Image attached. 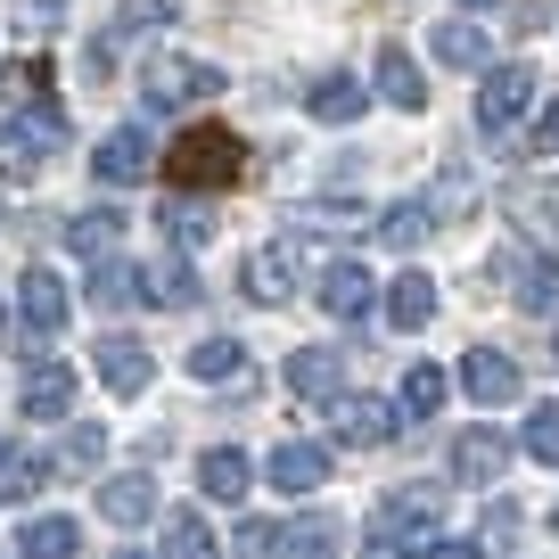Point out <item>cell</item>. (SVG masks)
<instances>
[{
  "label": "cell",
  "instance_id": "cell-1",
  "mask_svg": "<svg viewBox=\"0 0 559 559\" xmlns=\"http://www.w3.org/2000/svg\"><path fill=\"white\" fill-rule=\"evenodd\" d=\"M165 181H174L181 198H198V190H239V181H247V140L223 132V123H190V132L165 148Z\"/></svg>",
  "mask_w": 559,
  "mask_h": 559
},
{
  "label": "cell",
  "instance_id": "cell-2",
  "mask_svg": "<svg viewBox=\"0 0 559 559\" xmlns=\"http://www.w3.org/2000/svg\"><path fill=\"white\" fill-rule=\"evenodd\" d=\"M58 140H67V123H58V107H34V116H9L0 123V181H34L41 157H58Z\"/></svg>",
  "mask_w": 559,
  "mask_h": 559
},
{
  "label": "cell",
  "instance_id": "cell-3",
  "mask_svg": "<svg viewBox=\"0 0 559 559\" xmlns=\"http://www.w3.org/2000/svg\"><path fill=\"white\" fill-rule=\"evenodd\" d=\"M140 99L157 107V116H174V107H198V99H223V67H206V58H148V74H140Z\"/></svg>",
  "mask_w": 559,
  "mask_h": 559
},
{
  "label": "cell",
  "instance_id": "cell-4",
  "mask_svg": "<svg viewBox=\"0 0 559 559\" xmlns=\"http://www.w3.org/2000/svg\"><path fill=\"white\" fill-rule=\"evenodd\" d=\"M535 83H543V74H535V67H519V58H510V67H486V83H477V132L502 140L510 123L535 107Z\"/></svg>",
  "mask_w": 559,
  "mask_h": 559
},
{
  "label": "cell",
  "instance_id": "cell-5",
  "mask_svg": "<svg viewBox=\"0 0 559 559\" xmlns=\"http://www.w3.org/2000/svg\"><path fill=\"white\" fill-rule=\"evenodd\" d=\"M91 174L107 181V190H132V181H148V174H165V157L148 148V132L140 123H116V132L91 148Z\"/></svg>",
  "mask_w": 559,
  "mask_h": 559
},
{
  "label": "cell",
  "instance_id": "cell-6",
  "mask_svg": "<svg viewBox=\"0 0 559 559\" xmlns=\"http://www.w3.org/2000/svg\"><path fill=\"white\" fill-rule=\"evenodd\" d=\"M502 288H510V305L535 313V321L559 313V263L535 255V247H510V255H502Z\"/></svg>",
  "mask_w": 559,
  "mask_h": 559
},
{
  "label": "cell",
  "instance_id": "cell-7",
  "mask_svg": "<svg viewBox=\"0 0 559 559\" xmlns=\"http://www.w3.org/2000/svg\"><path fill=\"white\" fill-rule=\"evenodd\" d=\"M370 535H386V543H428L437 535V493L428 486H395L379 502V526H370Z\"/></svg>",
  "mask_w": 559,
  "mask_h": 559
},
{
  "label": "cell",
  "instance_id": "cell-8",
  "mask_svg": "<svg viewBox=\"0 0 559 559\" xmlns=\"http://www.w3.org/2000/svg\"><path fill=\"white\" fill-rule=\"evenodd\" d=\"M17 313H25V330H34V337H58V330H67V313H74L67 280H58V272H41V263H34V272L17 280Z\"/></svg>",
  "mask_w": 559,
  "mask_h": 559
},
{
  "label": "cell",
  "instance_id": "cell-9",
  "mask_svg": "<svg viewBox=\"0 0 559 559\" xmlns=\"http://www.w3.org/2000/svg\"><path fill=\"white\" fill-rule=\"evenodd\" d=\"M337 386H346V354H330V346L288 354V395L297 403H337Z\"/></svg>",
  "mask_w": 559,
  "mask_h": 559
},
{
  "label": "cell",
  "instance_id": "cell-10",
  "mask_svg": "<svg viewBox=\"0 0 559 559\" xmlns=\"http://www.w3.org/2000/svg\"><path fill=\"white\" fill-rule=\"evenodd\" d=\"M461 386H469L477 403H519V395H526V370L510 362V354L477 346V354H461Z\"/></svg>",
  "mask_w": 559,
  "mask_h": 559
},
{
  "label": "cell",
  "instance_id": "cell-11",
  "mask_svg": "<svg viewBox=\"0 0 559 559\" xmlns=\"http://www.w3.org/2000/svg\"><path fill=\"white\" fill-rule=\"evenodd\" d=\"M17 403H25V419H67L74 412V362H25Z\"/></svg>",
  "mask_w": 559,
  "mask_h": 559
},
{
  "label": "cell",
  "instance_id": "cell-12",
  "mask_svg": "<svg viewBox=\"0 0 559 559\" xmlns=\"http://www.w3.org/2000/svg\"><path fill=\"white\" fill-rule=\"evenodd\" d=\"M370 83H379V99H386V107H403V116H419V107H428V83H419V58L403 50V41H386V50H379Z\"/></svg>",
  "mask_w": 559,
  "mask_h": 559
},
{
  "label": "cell",
  "instance_id": "cell-13",
  "mask_svg": "<svg viewBox=\"0 0 559 559\" xmlns=\"http://www.w3.org/2000/svg\"><path fill=\"white\" fill-rule=\"evenodd\" d=\"M337 444H346V453H379V444H395V412L370 403V395H354L346 412H337Z\"/></svg>",
  "mask_w": 559,
  "mask_h": 559
},
{
  "label": "cell",
  "instance_id": "cell-14",
  "mask_svg": "<svg viewBox=\"0 0 559 559\" xmlns=\"http://www.w3.org/2000/svg\"><path fill=\"white\" fill-rule=\"evenodd\" d=\"M239 280H247V297H255V305H288V288H297V255H288V247H255Z\"/></svg>",
  "mask_w": 559,
  "mask_h": 559
},
{
  "label": "cell",
  "instance_id": "cell-15",
  "mask_svg": "<svg viewBox=\"0 0 559 559\" xmlns=\"http://www.w3.org/2000/svg\"><path fill=\"white\" fill-rule=\"evenodd\" d=\"M502 469H510V437H493V428H469L453 444V477H469V486H493Z\"/></svg>",
  "mask_w": 559,
  "mask_h": 559
},
{
  "label": "cell",
  "instance_id": "cell-16",
  "mask_svg": "<svg viewBox=\"0 0 559 559\" xmlns=\"http://www.w3.org/2000/svg\"><path fill=\"white\" fill-rule=\"evenodd\" d=\"M370 297H379V288H370V272H362V263H330V272H321V313L362 321V313H370Z\"/></svg>",
  "mask_w": 559,
  "mask_h": 559
},
{
  "label": "cell",
  "instance_id": "cell-17",
  "mask_svg": "<svg viewBox=\"0 0 559 559\" xmlns=\"http://www.w3.org/2000/svg\"><path fill=\"white\" fill-rule=\"evenodd\" d=\"M91 362H99L107 395H140V386H148V346H140V337H107Z\"/></svg>",
  "mask_w": 559,
  "mask_h": 559
},
{
  "label": "cell",
  "instance_id": "cell-18",
  "mask_svg": "<svg viewBox=\"0 0 559 559\" xmlns=\"http://www.w3.org/2000/svg\"><path fill=\"white\" fill-rule=\"evenodd\" d=\"M321 477H330V453H321V444H280L272 453V486L280 493H321Z\"/></svg>",
  "mask_w": 559,
  "mask_h": 559
},
{
  "label": "cell",
  "instance_id": "cell-19",
  "mask_svg": "<svg viewBox=\"0 0 559 559\" xmlns=\"http://www.w3.org/2000/svg\"><path fill=\"white\" fill-rule=\"evenodd\" d=\"M305 107H313L321 123H354L370 107V91L354 83V74H313V91H305Z\"/></svg>",
  "mask_w": 559,
  "mask_h": 559
},
{
  "label": "cell",
  "instance_id": "cell-20",
  "mask_svg": "<svg viewBox=\"0 0 559 559\" xmlns=\"http://www.w3.org/2000/svg\"><path fill=\"white\" fill-rule=\"evenodd\" d=\"M99 519H116V526L157 519V486H148V477H107L99 486Z\"/></svg>",
  "mask_w": 559,
  "mask_h": 559
},
{
  "label": "cell",
  "instance_id": "cell-21",
  "mask_svg": "<svg viewBox=\"0 0 559 559\" xmlns=\"http://www.w3.org/2000/svg\"><path fill=\"white\" fill-rule=\"evenodd\" d=\"M428 313H437V280L403 272L395 288H386V321H395V330H428Z\"/></svg>",
  "mask_w": 559,
  "mask_h": 559
},
{
  "label": "cell",
  "instance_id": "cell-22",
  "mask_svg": "<svg viewBox=\"0 0 559 559\" xmlns=\"http://www.w3.org/2000/svg\"><path fill=\"white\" fill-rule=\"evenodd\" d=\"M247 477H255V469H247V453H239V444H214V453L198 461V486H206L214 502H239V493H247Z\"/></svg>",
  "mask_w": 559,
  "mask_h": 559
},
{
  "label": "cell",
  "instance_id": "cell-23",
  "mask_svg": "<svg viewBox=\"0 0 559 559\" xmlns=\"http://www.w3.org/2000/svg\"><path fill=\"white\" fill-rule=\"evenodd\" d=\"M190 370L206 386H247V346H239V337H206V346L190 354Z\"/></svg>",
  "mask_w": 559,
  "mask_h": 559
},
{
  "label": "cell",
  "instance_id": "cell-24",
  "mask_svg": "<svg viewBox=\"0 0 559 559\" xmlns=\"http://www.w3.org/2000/svg\"><path fill=\"white\" fill-rule=\"evenodd\" d=\"M91 305H107V313L148 305V272H132V263H99V272H91Z\"/></svg>",
  "mask_w": 559,
  "mask_h": 559
},
{
  "label": "cell",
  "instance_id": "cell-25",
  "mask_svg": "<svg viewBox=\"0 0 559 559\" xmlns=\"http://www.w3.org/2000/svg\"><path fill=\"white\" fill-rule=\"evenodd\" d=\"M123 239V214L116 206H91V214H74V223H67V247H74V255H99L107 263V247H116Z\"/></svg>",
  "mask_w": 559,
  "mask_h": 559
},
{
  "label": "cell",
  "instance_id": "cell-26",
  "mask_svg": "<svg viewBox=\"0 0 559 559\" xmlns=\"http://www.w3.org/2000/svg\"><path fill=\"white\" fill-rule=\"evenodd\" d=\"M74 543H83V526H74V519H34L17 535V559H74Z\"/></svg>",
  "mask_w": 559,
  "mask_h": 559
},
{
  "label": "cell",
  "instance_id": "cell-27",
  "mask_svg": "<svg viewBox=\"0 0 559 559\" xmlns=\"http://www.w3.org/2000/svg\"><path fill=\"white\" fill-rule=\"evenodd\" d=\"M437 58H444V67H461V74H486V34H477L469 17L437 25Z\"/></svg>",
  "mask_w": 559,
  "mask_h": 559
},
{
  "label": "cell",
  "instance_id": "cell-28",
  "mask_svg": "<svg viewBox=\"0 0 559 559\" xmlns=\"http://www.w3.org/2000/svg\"><path fill=\"white\" fill-rule=\"evenodd\" d=\"M510 214H519L526 230H543V239H559V181H526V190H510Z\"/></svg>",
  "mask_w": 559,
  "mask_h": 559
},
{
  "label": "cell",
  "instance_id": "cell-29",
  "mask_svg": "<svg viewBox=\"0 0 559 559\" xmlns=\"http://www.w3.org/2000/svg\"><path fill=\"white\" fill-rule=\"evenodd\" d=\"M206 288H198V272L181 255H165V263H148V305H198Z\"/></svg>",
  "mask_w": 559,
  "mask_h": 559
},
{
  "label": "cell",
  "instance_id": "cell-30",
  "mask_svg": "<svg viewBox=\"0 0 559 559\" xmlns=\"http://www.w3.org/2000/svg\"><path fill=\"white\" fill-rule=\"evenodd\" d=\"M157 559H223V551H214L206 519H198V510H181V519H165V551H157Z\"/></svg>",
  "mask_w": 559,
  "mask_h": 559
},
{
  "label": "cell",
  "instance_id": "cell-31",
  "mask_svg": "<svg viewBox=\"0 0 559 559\" xmlns=\"http://www.w3.org/2000/svg\"><path fill=\"white\" fill-rule=\"evenodd\" d=\"M403 412H412V419H437L444 412V370L437 362H412V370H403Z\"/></svg>",
  "mask_w": 559,
  "mask_h": 559
},
{
  "label": "cell",
  "instance_id": "cell-32",
  "mask_svg": "<svg viewBox=\"0 0 559 559\" xmlns=\"http://www.w3.org/2000/svg\"><path fill=\"white\" fill-rule=\"evenodd\" d=\"M428 230H437V214L419 206V198H403V206H386V214H379V239H386V247H419Z\"/></svg>",
  "mask_w": 559,
  "mask_h": 559
},
{
  "label": "cell",
  "instance_id": "cell-33",
  "mask_svg": "<svg viewBox=\"0 0 559 559\" xmlns=\"http://www.w3.org/2000/svg\"><path fill=\"white\" fill-rule=\"evenodd\" d=\"M157 223H165V239H174V255H190V247H206V239H214V230H206V214H198L190 198H174V206H165Z\"/></svg>",
  "mask_w": 559,
  "mask_h": 559
},
{
  "label": "cell",
  "instance_id": "cell-34",
  "mask_svg": "<svg viewBox=\"0 0 559 559\" xmlns=\"http://www.w3.org/2000/svg\"><path fill=\"white\" fill-rule=\"evenodd\" d=\"M99 453H107V428H67V444H58V461H50V469L83 477V469H99Z\"/></svg>",
  "mask_w": 559,
  "mask_h": 559
},
{
  "label": "cell",
  "instance_id": "cell-35",
  "mask_svg": "<svg viewBox=\"0 0 559 559\" xmlns=\"http://www.w3.org/2000/svg\"><path fill=\"white\" fill-rule=\"evenodd\" d=\"M526 453L543 461V469H559V403H535V412H526Z\"/></svg>",
  "mask_w": 559,
  "mask_h": 559
},
{
  "label": "cell",
  "instance_id": "cell-36",
  "mask_svg": "<svg viewBox=\"0 0 559 559\" xmlns=\"http://www.w3.org/2000/svg\"><path fill=\"white\" fill-rule=\"evenodd\" d=\"M9 99L17 107H50V58H17V67H9Z\"/></svg>",
  "mask_w": 559,
  "mask_h": 559
},
{
  "label": "cell",
  "instance_id": "cell-37",
  "mask_svg": "<svg viewBox=\"0 0 559 559\" xmlns=\"http://www.w3.org/2000/svg\"><path fill=\"white\" fill-rule=\"evenodd\" d=\"M239 559H288V526L247 519V526H239Z\"/></svg>",
  "mask_w": 559,
  "mask_h": 559
},
{
  "label": "cell",
  "instance_id": "cell-38",
  "mask_svg": "<svg viewBox=\"0 0 559 559\" xmlns=\"http://www.w3.org/2000/svg\"><path fill=\"white\" fill-rule=\"evenodd\" d=\"M165 17H181V0H123L116 41H123V34H140V25H165Z\"/></svg>",
  "mask_w": 559,
  "mask_h": 559
},
{
  "label": "cell",
  "instance_id": "cell-39",
  "mask_svg": "<svg viewBox=\"0 0 559 559\" xmlns=\"http://www.w3.org/2000/svg\"><path fill=\"white\" fill-rule=\"evenodd\" d=\"M535 148H543V157H559V99L535 116Z\"/></svg>",
  "mask_w": 559,
  "mask_h": 559
},
{
  "label": "cell",
  "instance_id": "cell-40",
  "mask_svg": "<svg viewBox=\"0 0 559 559\" xmlns=\"http://www.w3.org/2000/svg\"><path fill=\"white\" fill-rule=\"evenodd\" d=\"M486 535H493V543H510V535H519V510L493 502V510H486Z\"/></svg>",
  "mask_w": 559,
  "mask_h": 559
},
{
  "label": "cell",
  "instance_id": "cell-41",
  "mask_svg": "<svg viewBox=\"0 0 559 559\" xmlns=\"http://www.w3.org/2000/svg\"><path fill=\"white\" fill-rule=\"evenodd\" d=\"M362 559H412V543H386V535H370V543H362Z\"/></svg>",
  "mask_w": 559,
  "mask_h": 559
},
{
  "label": "cell",
  "instance_id": "cell-42",
  "mask_svg": "<svg viewBox=\"0 0 559 559\" xmlns=\"http://www.w3.org/2000/svg\"><path fill=\"white\" fill-rule=\"evenodd\" d=\"M428 559H486V543H437Z\"/></svg>",
  "mask_w": 559,
  "mask_h": 559
},
{
  "label": "cell",
  "instance_id": "cell-43",
  "mask_svg": "<svg viewBox=\"0 0 559 559\" xmlns=\"http://www.w3.org/2000/svg\"><path fill=\"white\" fill-rule=\"evenodd\" d=\"M17 461H25V453H17V444H9V437H0V477H9V469H17Z\"/></svg>",
  "mask_w": 559,
  "mask_h": 559
},
{
  "label": "cell",
  "instance_id": "cell-44",
  "mask_svg": "<svg viewBox=\"0 0 559 559\" xmlns=\"http://www.w3.org/2000/svg\"><path fill=\"white\" fill-rule=\"evenodd\" d=\"M461 9H493V0H461Z\"/></svg>",
  "mask_w": 559,
  "mask_h": 559
},
{
  "label": "cell",
  "instance_id": "cell-45",
  "mask_svg": "<svg viewBox=\"0 0 559 559\" xmlns=\"http://www.w3.org/2000/svg\"><path fill=\"white\" fill-rule=\"evenodd\" d=\"M551 535H559V510H551Z\"/></svg>",
  "mask_w": 559,
  "mask_h": 559
},
{
  "label": "cell",
  "instance_id": "cell-46",
  "mask_svg": "<svg viewBox=\"0 0 559 559\" xmlns=\"http://www.w3.org/2000/svg\"><path fill=\"white\" fill-rule=\"evenodd\" d=\"M116 559H140V551H116Z\"/></svg>",
  "mask_w": 559,
  "mask_h": 559
},
{
  "label": "cell",
  "instance_id": "cell-47",
  "mask_svg": "<svg viewBox=\"0 0 559 559\" xmlns=\"http://www.w3.org/2000/svg\"><path fill=\"white\" fill-rule=\"evenodd\" d=\"M551 362H559V346H551Z\"/></svg>",
  "mask_w": 559,
  "mask_h": 559
}]
</instances>
